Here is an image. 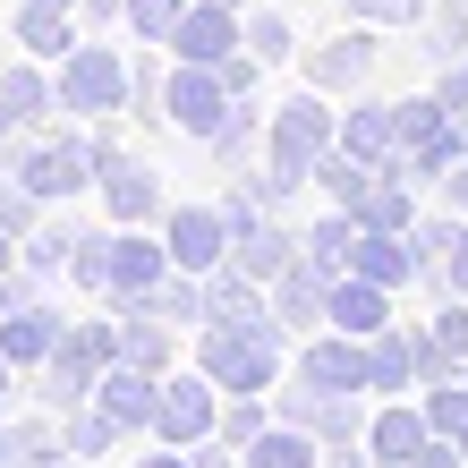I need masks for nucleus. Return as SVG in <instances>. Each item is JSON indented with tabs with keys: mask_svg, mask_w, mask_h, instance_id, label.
<instances>
[{
	"mask_svg": "<svg viewBox=\"0 0 468 468\" xmlns=\"http://www.w3.org/2000/svg\"><path fill=\"white\" fill-rule=\"evenodd\" d=\"M298 375L315 383V392H375V357H367V341H349V333H307L298 341V357H290Z\"/></svg>",
	"mask_w": 468,
	"mask_h": 468,
	"instance_id": "f8f14e48",
	"label": "nucleus"
},
{
	"mask_svg": "<svg viewBox=\"0 0 468 468\" xmlns=\"http://www.w3.org/2000/svg\"><path fill=\"white\" fill-rule=\"evenodd\" d=\"M171 239L162 230H112V298H154L171 282Z\"/></svg>",
	"mask_w": 468,
	"mask_h": 468,
	"instance_id": "2eb2a0df",
	"label": "nucleus"
},
{
	"mask_svg": "<svg viewBox=\"0 0 468 468\" xmlns=\"http://www.w3.org/2000/svg\"><path fill=\"white\" fill-rule=\"evenodd\" d=\"M434 443V418H426V400L409 392V400H375V426H367V452H375V468H409Z\"/></svg>",
	"mask_w": 468,
	"mask_h": 468,
	"instance_id": "dca6fc26",
	"label": "nucleus"
},
{
	"mask_svg": "<svg viewBox=\"0 0 468 468\" xmlns=\"http://www.w3.org/2000/svg\"><path fill=\"white\" fill-rule=\"evenodd\" d=\"M0 69H9V60H0Z\"/></svg>",
	"mask_w": 468,
	"mask_h": 468,
	"instance_id": "3c124183",
	"label": "nucleus"
},
{
	"mask_svg": "<svg viewBox=\"0 0 468 468\" xmlns=\"http://www.w3.org/2000/svg\"><path fill=\"white\" fill-rule=\"evenodd\" d=\"M230 51H247V17H239V9H213V0H197V9H187V26L171 35V60H205V69H222Z\"/></svg>",
	"mask_w": 468,
	"mask_h": 468,
	"instance_id": "a211bd4d",
	"label": "nucleus"
},
{
	"mask_svg": "<svg viewBox=\"0 0 468 468\" xmlns=\"http://www.w3.org/2000/svg\"><path fill=\"white\" fill-rule=\"evenodd\" d=\"M418 51L434 69H460V51H468V0H434L426 26H418Z\"/></svg>",
	"mask_w": 468,
	"mask_h": 468,
	"instance_id": "c85d7f7f",
	"label": "nucleus"
},
{
	"mask_svg": "<svg viewBox=\"0 0 468 468\" xmlns=\"http://www.w3.org/2000/svg\"><path fill=\"white\" fill-rule=\"evenodd\" d=\"M426 418H434V434H452V443H460V434H468V375H443V383H426Z\"/></svg>",
	"mask_w": 468,
	"mask_h": 468,
	"instance_id": "58836bf2",
	"label": "nucleus"
},
{
	"mask_svg": "<svg viewBox=\"0 0 468 468\" xmlns=\"http://www.w3.org/2000/svg\"><path fill=\"white\" fill-rule=\"evenodd\" d=\"M247 51H256L264 69H290L307 43H298V26H290L282 9H272V0H256V9H247Z\"/></svg>",
	"mask_w": 468,
	"mask_h": 468,
	"instance_id": "7c9ffc66",
	"label": "nucleus"
},
{
	"mask_svg": "<svg viewBox=\"0 0 468 468\" xmlns=\"http://www.w3.org/2000/svg\"><path fill=\"white\" fill-rule=\"evenodd\" d=\"M51 77H60V112L69 120H128V51L112 35H86Z\"/></svg>",
	"mask_w": 468,
	"mask_h": 468,
	"instance_id": "7ed1b4c3",
	"label": "nucleus"
},
{
	"mask_svg": "<svg viewBox=\"0 0 468 468\" xmlns=\"http://www.w3.org/2000/svg\"><path fill=\"white\" fill-rule=\"evenodd\" d=\"M69 247H77V222H60V205H51V213H43V230L17 247V264L35 272V282H60V272H69Z\"/></svg>",
	"mask_w": 468,
	"mask_h": 468,
	"instance_id": "2f4dec72",
	"label": "nucleus"
},
{
	"mask_svg": "<svg viewBox=\"0 0 468 468\" xmlns=\"http://www.w3.org/2000/svg\"><path fill=\"white\" fill-rule=\"evenodd\" d=\"M222 383H213L197 357H187V367H171L162 375V409H154V443H179V452H197L213 426H222Z\"/></svg>",
	"mask_w": 468,
	"mask_h": 468,
	"instance_id": "39448f33",
	"label": "nucleus"
},
{
	"mask_svg": "<svg viewBox=\"0 0 468 468\" xmlns=\"http://www.w3.org/2000/svg\"><path fill=\"white\" fill-rule=\"evenodd\" d=\"M0 434H9V468H69V426L51 409H17Z\"/></svg>",
	"mask_w": 468,
	"mask_h": 468,
	"instance_id": "4be33fe9",
	"label": "nucleus"
},
{
	"mask_svg": "<svg viewBox=\"0 0 468 468\" xmlns=\"http://www.w3.org/2000/svg\"><path fill=\"white\" fill-rule=\"evenodd\" d=\"M213 9H239V17H247V9H256V0H213Z\"/></svg>",
	"mask_w": 468,
	"mask_h": 468,
	"instance_id": "09e8293b",
	"label": "nucleus"
},
{
	"mask_svg": "<svg viewBox=\"0 0 468 468\" xmlns=\"http://www.w3.org/2000/svg\"><path fill=\"white\" fill-rule=\"evenodd\" d=\"M426 9H434V0H341V17L383 26V35H418V26H426Z\"/></svg>",
	"mask_w": 468,
	"mask_h": 468,
	"instance_id": "4c0bfd02",
	"label": "nucleus"
},
{
	"mask_svg": "<svg viewBox=\"0 0 468 468\" xmlns=\"http://www.w3.org/2000/svg\"><path fill=\"white\" fill-rule=\"evenodd\" d=\"M154 307L179 324V333H197V324L213 315V298H205V272H171V282L154 290Z\"/></svg>",
	"mask_w": 468,
	"mask_h": 468,
	"instance_id": "e433bc0d",
	"label": "nucleus"
},
{
	"mask_svg": "<svg viewBox=\"0 0 468 468\" xmlns=\"http://www.w3.org/2000/svg\"><path fill=\"white\" fill-rule=\"evenodd\" d=\"M264 77H272V69L256 60V51H230V60H222V86H230L239 102H264Z\"/></svg>",
	"mask_w": 468,
	"mask_h": 468,
	"instance_id": "ea45409f",
	"label": "nucleus"
},
{
	"mask_svg": "<svg viewBox=\"0 0 468 468\" xmlns=\"http://www.w3.org/2000/svg\"><path fill=\"white\" fill-rule=\"evenodd\" d=\"M26 400H35V392H26V375L9 367V357H0V418H17V409H26Z\"/></svg>",
	"mask_w": 468,
	"mask_h": 468,
	"instance_id": "c03bdc74",
	"label": "nucleus"
},
{
	"mask_svg": "<svg viewBox=\"0 0 468 468\" xmlns=\"http://www.w3.org/2000/svg\"><path fill=\"white\" fill-rule=\"evenodd\" d=\"M349 256H357V213H324V222H307V264L315 272H333V282H341V272H349Z\"/></svg>",
	"mask_w": 468,
	"mask_h": 468,
	"instance_id": "c756f323",
	"label": "nucleus"
},
{
	"mask_svg": "<svg viewBox=\"0 0 468 468\" xmlns=\"http://www.w3.org/2000/svg\"><path fill=\"white\" fill-rule=\"evenodd\" d=\"M272 315H282L298 341H307V333H324V324H333V272H315L307 256H298L282 282H272Z\"/></svg>",
	"mask_w": 468,
	"mask_h": 468,
	"instance_id": "6ab92c4d",
	"label": "nucleus"
},
{
	"mask_svg": "<svg viewBox=\"0 0 468 468\" xmlns=\"http://www.w3.org/2000/svg\"><path fill=\"white\" fill-rule=\"evenodd\" d=\"M187 357L222 383V392H272L298 357V333L290 324H197Z\"/></svg>",
	"mask_w": 468,
	"mask_h": 468,
	"instance_id": "f257e3e1",
	"label": "nucleus"
},
{
	"mask_svg": "<svg viewBox=\"0 0 468 468\" xmlns=\"http://www.w3.org/2000/svg\"><path fill=\"white\" fill-rule=\"evenodd\" d=\"M9 43L26 60H51L60 69L77 43H86V17H77V0H17L9 9Z\"/></svg>",
	"mask_w": 468,
	"mask_h": 468,
	"instance_id": "ddd939ff",
	"label": "nucleus"
},
{
	"mask_svg": "<svg viewBox=\"0 0 468 468\" xmlns=\"http://www.w3.org/2000/svg\"><path fill=\"white\" fill-rule=\"evenodd\" d=\"M112 324H120V357H128V367H145V375L187 367V341H197V333H179L154 298H112Z\"/></svg>",
	"mask_w": 468,
	"mask_h": 468,
	"instance_id": "6e6552de",
	"label": "nucleus"
},
{
	"mask_svg": "<svg viewBox=\"0 0 468 468\" xmlns=\"http://www.w3.org/2000/svg\"><path fill=\"white\" fill-rule=\"evenodd\" d=\"M187 9H197V0H128V43H162V51H171Z\"/></svg>",
	"mask_w": 468,
	"mask_h": 468,
	"instance_id": "f704fd0d",
	"label": "nucleus"
},
{
	"mask_svg": "<svg viewBox=\"0 0 468 468\" xmlns=\"http://www.w3.org/2000/svg\"><path fill=\"white\" fill-rule=\"evenodd\" d=\"M60 120V77H51V60H17L0 69V145L9 136H35V128H51Z\"/></svg>",
	"mask_w": 468,
	"mask_h": 468,
	"instance_id": "1a4fd4ad",
	"label": "nucleus"
},
{
	"mask_svg": "<svg viewBox=\"0 0 468 468\" xmlns=\"http://www.w3.org/2000/svg\"><path fill=\"white\" fill-rule=\"evenodd\" d=\"M443 290L468 298V213H460V239H452V264H443Z\"/></svg>",
	"mask_w": 468,
	"mask_h": 468,
	"instance_id": "79ce46f5",
	"label": "nucleus"
},
{
	"mask_svg": "<svg viewBox=\"0 0 468 468\" xmlns=\"http://www.w3.org/2000/svg\"><path fill=\"white\" fill-rule=\"evenodd\" d=\"M102 409H112V418L128 426V443H154V409H162V375H145V367H128V357H120V367L112 375H102V392H94Z\"/></svg>",
	"mask_w": 468,
	"mask_h": 468,
	"instance_id": "aec40b11",
	"label": "nucleus"
},
{
	"mask_svg": "<svg viewBox=\"0 0 468 468\" xmlns=\"http://www.w3.org/2000/svg\"><path fill=\"white\" fill-rule=\"evenodd\" d=\"M367 187H375V171H367L357 154H341V145H333V154L315 162V197H324V205H341V213H349L357 197H367Z\"/></svg>",
	"mask_w": 468,
	"mask_h": 468,
	"instance_id": "72a5a7b5",
	"label": "nucleus"
},
{
	"mask_svg": "<svg viewBox=\"0 0 468 468\" xmlns=\"http://www.w3.org/2000/svg\"><path fill=\"white\" fill-rule=\"evenodd\" d=\"M94 205L112 230H162V213H171V187H162V171L145 154H112L94 179Z\"/></svg>",
	"mask_w": 468,
	"mask_h": 468,
	"instance_id": "423d86ee",
	"label": "nucleus"
},
{
	"mask_svg": "<svg viewBox=\"0 0 468 468\" xmlns=\"http://www.w3.org/2000/svg\"><path fill=\"white\" fill-rule=\"evenodd\" d=\"M9 171L35 187L43 205H77L94 187V136H86V120H60V128H35V136H9Z\"/></svg>",
	"mask_w": 468,
	"mask_h": 468,
	"instance_id": "f03ea898",
	"label": "nucleus"
},
{
	"mask_svg": "<svg viewBox=\"0 0 468 468\" xmlns=\"http://www.w3.org/2000/svg\"><path fill=\"white\" fill-rule=\"evenodd\" d=\"M298 256H307V230H290L282 213H272V222H256V230H239V239H230V264L247 272V282H264V290L282 282V272H290Z\"/></svg>",
	"mask_w": 468,
	"mask_h": 468,
	"instance_id": "f3484780",
	"label": "nucleus"
},
{
	"mask_svg": "<svg viewBox=\"0 0 468 468\" xmlns=\"http://www.w3.org/2000/svg\"><path fill=\"white\" fill-rule=\"evenodd\" d=\"M60 426H69V460H77V468H86V460H112V452L128 443V426H120V418H112V409H102V400L69 409Z\"/></svg>",
	"mask_w": 468,
	"mask_h": 468,
	"instance_id": "cd10ccee",
	"label": "nucleus"
},
{
	"mask_svg": "<svg viewBox=\"0 0 468 468\" xmlns=\"http://www.w3.org/2000/svg\"><path fill=\"white\" fill-rule=\"evenodd\" d=\"M60 282L86 298V307H112V230H77V247H69V272Z\"/></svg>",
	"mask_w": 468,
	"mask_h": 468,
	"instance_id": "a878e982",
	"label": "nucleus"
},
{
	"mask_svg": "<svg viewBox=\"0 0 468 468\" xmlns=\"http://www.w3.org/2000/svg\"><path fill=\"white\" fill-rule=\"evenodd\" d=\"M264 136H272V102H239L205 154H213V171H247V162H264Z\"/></svg>",
	"mask_w": 468,
	"mask_h": 468,
	"instance_id": "b1692460",
	"label": "nucleus"
},
{
	"mask_svg": "<svg viewBox=\"0 0 468 468\" xmlns=\"http://www.w3.org/2000/svg\"><path fill=\"white\" fill-rule=\"evenodd\" d=\"M392 298H400V290L341 272V282H333V333H349V341H375L383 324H400V315H392Z\"/></svg>",
	"mask_w": 468,
	"mask_h": 468,
	"instance_id": "412c9836",
	"label": "nucleus"
},
{
	"mask_svg": "<svg viewBox=\"0 0 468 468\" xmlns=\"http://www.w3.org/2000/svg\"><path fill=\"white\" fill-rule=\"evenodd\" d=\"M128 468H197V460H187V452H179V443H154V452H136V460H128Z\"/></svg>",
	"mask_w": 468,
	"mask_h": 468,
	"instance_id": "49530a36",
	"label": "nucleus"
},
{
	"mask_svg": "<svg viewBox=\"0 0 468 468\" xmlns=\"http://www.w3.org/2000/svg\"><path fill=\"white\" fill-rule=\"evenodd\" d=\"M434 205H452V213H468V154L452 162V179H443V187H434Z\"/></svg>",
	"mask_w": 468,
	"mask_h": 468,
	"instance_id": "a18cd8bd",
	"label": "nucleus"
},
{
	"mask_svg": "<svg viewBox=\"0 0 468 468\" xmlns=\"http://www.w3.org/2000/svg\"><path fill=\"white\" fill-rule=\"evenodd\" d=\"M264 426H272V392H230V400H222V426H213V434H222L230 452H247Z\"/></svg>",
	"mask_w": 468,
	"mask_h": 468,
	"instance_id": "c9c22d12",
	"label": "nucleus"
},
{
	"mask_svg": "<svg viewBox=\"0 0 468 468\" xmlns=\"http://www.w3.org/2000/svg\"><path fill=\"white\" fill-rule=\"evenodd\" d=\"M341 154H357L367 171H392V162L409 154L400 102H392V94H349V102H341Z\"/></svg>",
	"mask_w": 468,
	"mask_h": 468,
	"instance_id": "9d476101",
	"label": "nucleus"
},
{
	"mask_svg": "<svg viewBox=\"0 0 468 468\" xmlns=\"http://www.w3.org/2000/svg\"><path fill=\"white\" fill-rule=\"evenodd\" d=\"M43 213H51V205H43V197H35V187H26V179L9 171V154H0V230H9V239L26 247V239H35V230H43Z\"/></svg>",
	"mask_w": 468,
	"mask_h": 468,
	"instance_id": "473e14b6",
	"label": "nucleus"
},
{
	"mask_svg": "<svg viewBox=\"0 0 468 468\" xmlns=\"http://www.w3.org/2000/svg\"><path fill=\"white\" fill-rule=\"evenodd\" d=\"M86 35H128V0H77Z\"/></svg>",
	"mask_w": 468,
	"mask_h": 468,
	"instance_id": "a19ab883",
	"label": "nucleus"
},
{
	"mask_svg": "<svg viewBox=\"0 0 468 468\" xmlns=\"http://www.w3.org/2000/svg\"><path fill=\"white\" fill-rule=\"evenodd\" d=\"M60 341H69V307H51V298H35V307H17V315H0V357H9L17 375H43Z\"/></svg>",
	"mask_w": 468,
	"mask_h": 468,
	"instance_id": "4468645a",
	"label": "nucleus"
},
{
	"mask_svg": "<svg viewBox=\"0 0 468 468\" xmlns=\"http://www.w3.org/2000/svg\"><path fill=\"white\" fill-rule=\"evenodd\" d=\"M418 197H426V187H409L400 171H375V187L349 213H357V230H418Z\"/></svg>",
	"mask_w": 468,
	"mask_h": 468,
	"instance_id": "393cba45",
	"label": "nucleus"
},
{
	"mask_svg": "<svg viewBox=\"0 0 468 468\" xmlns=\"http://www.w3.org/2000/svg\"><path fill=\"white\" fill-rule=\"evenodd\" d=\"M247 468H324V443L307 426H290V418H272L256 443H247Z\"/></svg>",
	"mask_w": 468,
	"mask_h": 468,
	"instance_id": "bb28decb",
	"label": "nucleus"
},
{
	"mask_svg": "<svg viewBox=\"0 0 468 468\" xmlns=\"http://www.w3.org/2000/svg\"><path fill=\"white\" fill-rule=\"evenodd\" d=\"M239 112V94L222 86V69L205 60H171V94H162V120H171L187 145H213V128Z\"/></svg>",
	"mask_w": 468,
	"mask_h": 468,
	"instance_id": "0eeeda50",
	"label": "nucleus"
},
{
	"mask_svg": "<svg viewBox=\"0 0 468 468\" xmlns=\"http://www.w3.org/2000/svg\"><path fill=\"white\" fill-rule=\"evenodd\" d=\"M187 460H197V468H247V452H230V443H222V434H205V443H197V452H187Z\"/></svg>",
	"mask_w": 468,
	"mask_h": 468,
	"instance_id": "37998d69",
	"label": "nucleus"
},
{
	"mask_svg": "<svg viewBox=\"0 0 468 468\" xmlns=\"http://www.w3.org/2000/svg\"><path fill=\"white\" fill-rule=\"evenodd\" d=\"M375 69H383V26H357V17H341V35H324V43L298 51V86H324L333 102L367 94Z\"/></svg>",
	"mask_w": 468,
	"mask_h": 468,
	"instance_id": "20e7f679",
	"label": "nucleus"
},
{
	"mask_svg": "<svg viewBox=\"0 0 468 468\" xmlns=\"http://www.w3.org/2000/svg\"><path fill=\"white\" fill-rule=\"evenodd\" d=\"M460 452H468V434H460Z\"/></svg>",
	"mask_w": 468,
	"mask_h": 468,
	"instance_id": "8fccbe9b",
	"label": "nucleus"
},
{
	"mask_svg": "<svg viewBox=\"0 0 468 468\" xmlns=\"http://www.w3.org/2000/svg\"><path fill=\"white\" fill-rule=\"evenodd\" d=\"M349 272L357 282H383V290H409L418 282V247H409V230H357Z\"/></svg>",
	"mask_w": 468,
	"mask_h": 468,
	"instance_id": "5701e85b",
	"label": "nucleus"
},
{
	"mask_svg": "<svg viewBox=\"0 0 468 468\" xmlns=\"http://www.w3.org/2000/svg\"><path fill=\"white\" fill-rule=\"evenodd\" d=\"M434 86H443V94L460 102V112H468V51H460V69H434Z\"/></svg>",
	"mask_w": 468,
	"mask_h": 468,
	"instance_id": "de8ad7c7",
	"label": "nucleus"
},
{
	"mask_svg": "<svg viewBox=\"0 0 468 468\" xmlns=\"http://www.w3.org/2000/svg\"><path fill=\"white\" fill-rule=\"evenodd\" d=\"M162 239H171V264L179 272H222L230 264V213L222 205H171L162 213Z\"/></svg>",
	"mask_w": 468,
	"mask_h": 468,
	"instance_id": "9b49d317",
	"label": "nucleus"
}]
</instances>
